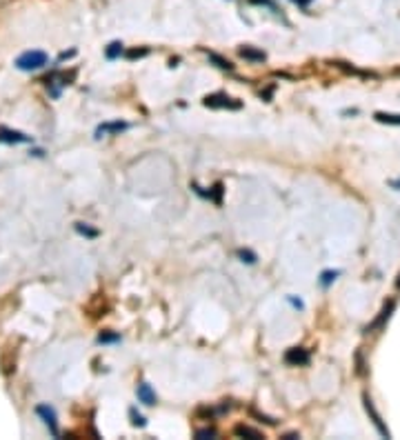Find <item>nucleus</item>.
<instances>
[{"label": "nucleus", "mask_w": 400, "mask_h": 440, "mask_svg": "<svg viewBox=\"0 0 400 440\" xmlns=\"http://www.w3.org/2000/svg\"><path fill=\"white\" fill-rule=\"evenodd\" d=\"M364 407H367V411L371 413V418H373V425L378 427V431H380L382 436H389V431H387L385 427H382V422H380V416H378V413L373 411V407H371V400H369V398H364Z\"/></svg>", "instance_id": "obj_8"}, {"label": "nucleus", "mask_w": 400, "mask_h": 440, "mask_svg": "<svg viewBox=\"0 0 400 440\" xmlns=\"http://www.w3.org/2000/svg\"><path fill=\"white\" fill-rule=\"evenodd\" d=\"M36 413H38L40 418H42V422L49 427V431H51V436H60V431H58V418H56V411H53L51 404H38L36 407Z\"/></svg>", "instance_id": "obj_4"}, {"label": "nucleus", "mask_w": 400, "mask_h": 440, "mask_svg": "<svg viewBox=\"0 0 400 440\" xmlns=\"http://www.w3.org/2000/svg\"><path fill=\"white\" fill-rule=\"evenodd\" d=\"M47 62H49V56L44 51H40V49H31V51H25L16 58V67L20 71H38Z\"/></svg>", "instance_id": "obj_1"}, {"label": "nucleus", "mask_w": 400, "mask_h": 440, "mask_svg": "<svg viewBox=\"0 0 400 440\" xmlns=\"http://www.w3.org/2000/svg\"><path fill=\"white\" fill-rule=\"evenodd\" d=\"M118 340H120L118 333H100V336H98L100 345H105V342H118Z\"/></svg>", "instance_id": "obj_17"}, {"label": "nucleus", "mask_w": 400, "mask_h": 440, "mask_svg": "<svg viewBox=\"0 0 400 440\" xmlns=\"http://www.w3.org/2000/svg\"><path fill=\"white\" fill-rule=\"evenodd\" d=\"M338 274H340V271H322V274H320V284H322V287H329V284L336 280Z\"/></svg>", "instance_id": "obj_13"}, {"label": "nucleus", "mask_w": 400, "mask_h": 440, "mask_svg": "<svg viewBox=\"0 0 400 440\" xmlns=\"http://www.w3.org/2000/svg\"><path fill=\"white\" fill-rule=\"evenodd\" d=\"M238 256L242 258V262H247V265H253V262H256V253L247 251V249H240V251H238Z\"/></svg>", "instance_id": "obj_16"}, {"label": "nucleus", "mask_w": 400, "mask_h": 440, "mask_svg": "<svg viewBox=\"0 0 400 440\" xmlns=\"http://www.w3.org/2000/svg\"><path fill=\"white\" fill-rule=\"evenodd\" d=\"M129 124L127 122H105V124H98V129H96V138H100L102 133H120V131H124Z\"/></svg>", "instance_id": "obj_7"}, {"label": "nucleus", "mask_w": 400, "mask_h": 440, "mask_svg": "<svg viewBox=\"0 0 400 440\" xmlns=\"http://www.w3.org/2000/svg\"><path fill=\"white\" fill-rule=\"evenodd\" d=\"M236 434L238 436H247V438H262V434L260 431H256V429H249V427H238V429H236Z\"/></svg>", "instance_id": "obj_14"}, {"label": "nucleus", "mask_w": 400, "mask_h": 440, "mask_svg": "<svg viewBox=\"0 0 400 440\" xmlns=\"http://www.w3.org/2000/svg\"><path fill=\"white\" fill-rule=\"evenodd\" d=\"M289 302H291L293 307H298V309H302V307H305V305H302L300 300H296V298H289Z\"/></svg>", "instance_id": "obj_20"}, {"label": "nucleus", "mask_w": 400, "mask_h": 440, "mask_svg": "<svg viewBox=\"0 0 400 440\" xmlns=\"http://www.w3.org/2000/svg\"><path fill=\"white\" fill-rule=\"evenodd\" d=\"M284 362L287 364H307L309 362V351L302 349V347H293V349H289L287 354H284Z\"/></svg>", "instance_id": "obj_5"}, {"label": "nucleus", "mask_w": 400, "mask_h": 440, "mask_svg": "<svg viewBox=\"0 0 400 440\" xmlns=\"http://www.w3.org/2000/svg\"><path fill=\"white\" fill-rule=\"evenodd\" d=\"M129 416H131V425H133V427H145V425H147V420L136 411V409H131V411H129Z\"/></svg>", "instance_id": "obj_15"}, {"label": "nucleus", "mask_w": 400, "mask_h": 440, "mask_svg": "<svg viewBox=\"0 0 400 440\" xmlns=\"http://www.w3.org/2000/svg\"><path fill=\"white\" fill-rule=\"evenodd\" d=\"M74 229L78 231L80 236H84V238H98V229H91L87 222H76Z\"/></svg>", "instance_id": "obj_9"}, {"label": "nucleus", "mask_w": 400, "mask_h": 440, "mask_svg": "<svg viewBox=\"0 0 400 440\" xmlns=\"http://www.w3.org/2000/svg\"><path fill=\"white\" fill-rule=\"evenodd\" d=\"M204 107H211V109H240V102H236L234 98L225 96V93H213V96L204 98Z\"/></svg>", "instance_id": "obj_3"}, {"label": "nucleus", "mask_w": 400, "mask_h": 440, "mask_svg": "<svg viewBox=\"0 0 400 440\" xmlns=\"http://www.w3.org/2000/svg\"><path fill=\"white\" fill-rule=\"evenodd\" d=\"M376 120L378 122H387V124H400V116H396V114H380V111H378Z\"/></svg>", "instance_id": "obj_10"}, {"label": "nucleus", "mask_w": 400, "mask_h": 440, "mask_svg": "<svg viewBox=\"0 0 400 440\" xmlns=\"http://www.w3.org/2000/svg\"><path fill=\"white\" fill-rule=\"evenodd\" d=\"M120 53H122V42H111L109 47H107V58H109V60L118 58Z\"/></svg>", "instance_id": "obj_12"}, {"label": "nucleus", "mask_w": 400, "mask_h": 440, "mask_svg": "<svg viewBox=\"0 0 400 440\" xmlns=\"http://www.w3.org/2000/svg\"><path fill=\"white\" fill-rule=\"evenodd\" d=\"M127 56H129V58H140V56H147V49H140V51H138V49H133V51H129Z\"/></svg>", "instance_id": "obj_19"}, {"label": "nucleus", "mask_w": 400, "mask_h": 440, "mask_svg": "<svg viewBox=\"0 0 400 440\" xmlns=\"http://www.w3.org/2000/svg\"><path fill=\"white\" fill-rule=\"evenodd\" d=\"M0 142L2 145H29V142H34V138L22 131H16V129L0 127Z\"/></svg>", "instance_id": "obj_2"}, {"label": "nucleus", "mask_w": 400, "mask_h": 440, "mask_svg": "<svg viewBox=\"0 0 400 440\" xmlns=\"http://www.w3.org/2000/svg\"><path fill=\"white\" fill-rule=\"evenodd\" d=\"M136 396L142 404H156V391L151 389L149 382H140L136 389Z\"/></svg>", "instance_id": "obj_6"}, {"label": "nucleus", "mask_w": 400, "mask_h": 440, "mask_svg": "<svg viewBox=\"0 0 400 440\" xmlns=\"http://www.w3.org/2000/svg\"><path fill=\"white\" fill-rule=\"evenodd\" d=\"M196 436H198V438H207V436H209V438H213V436H216V431H213V429H200Z\"/></svg>", "instance_id": "obj_18"}, {"label": "nucleus", "mask_w": 400, "mask_h": 440, "mask_svg": "<svg viewBox=\"0 0 400 440\" xmlns=\"http://www.w3.org/2000/svg\"><path fill=\"white\" fill-rule=\"evenodd\" d=\"M31 154H34L36 158H42V156H44V151H42V149H34V151H31Z\"/></svg>", "instance_id": "obj_21"}, {"label": "nucleus", "mask_w": 400, "mask_h": 440, "mask_svg": "<svg viewBox=\"0 0 400 440\" xmlns=\"http://www.w3.org/2000/svg\"><path fill=\"white\" fill-rule=\"evenodd\" d=\"M240 56L249 58V60H265V53H262V51H253V49H249V47L240 49Z\"/></svg>", "instance_id": "obj_11"}]
</instances>
